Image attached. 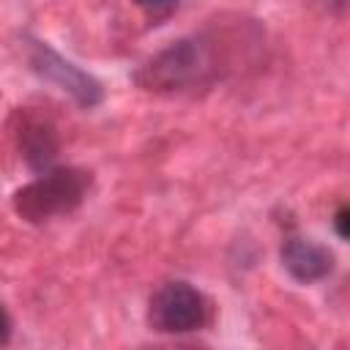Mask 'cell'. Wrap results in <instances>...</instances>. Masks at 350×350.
<instances>
[{"label":"cell","mask_w":350,"mask_h":350,"mask_svg":"<svg viewBox=\"0 0 350 350\" xmlns=\"http://www.w3.org/2000/svg\"><path fill=\"white\" fill-rule=\"evenodd\" d=\"M134 5H139L150 19H167L180 5V0H134Z\"/></svg>","instance_id":"7"},{"label":"cell","mask_w":350,"mask_h":350,"mask_svg":"<svg viewBox=\"0 0 350 350\" xmlns=\"http://www.w3.org/2000/svg\"><path fill=\"white\" fill-rule=\"evenodd\" d=\"M30 68L49 85H55L57 90L68 93L82 109H93L104 101V88L101 82L88 74L85 68H79L74 60L63 57L60 52H55L46 41L30 38Z\"/></svg>","instance_id":"3"},{"label":"cell","mask_w":350,"mask_h":350,"mask_svg":"<svg viewBox=\"0 0 350 350\" xmlns=\"http://www.w3.org/2000/svg\"><path fill=\"white\" fill-rule=\"evenodd\" d=\"M16 145H19V156L33 172H46L49 167H55L60 137L46 118L33 115V112H19Z\"/></svg>","instance_id":"5"},{"label":"cell","mask_w":350,"mask_h":350,"mask_svg":"<svg viewBox=\"0 0 350 350\" xmlns=\"http://www.w3.org/2000/svg\"><path fill=\"white\" fill-rule=\"evenodd\" d=\"M208 317L205 298L189 282L161 284L148 304V325L159 334H189L202 328Z\"/></svg>","instance_id":"4"},{"label":"cell","mask_w":350,"mask_h":350,"mask_svg":"<svg viewBox=\"0 0 350 350\" xmlns=\"http://www.w3.org/2000/svg\"><path fill=\"white\" fill-rule=\"evenodd\" d=\"M347 224H350V211L347 208H339L336 216H334V230H336L339 238H347L350 235V227Z\"/></svg>","instance_id":"8"},{"label":"cell","mask_w":350,"mask_h":350,"mask_svg":"<svg viewBox=\"0 0 350 350\" xmlns=\"http://www.w3.org/2000/svg\"><path fill=\"white\" fill-rule=\"evenodd\" d=\"M208 68L211 66L200 38H178L156 52L145 66H139L134 82L150 93H180L200 85Z\"/></svg>","instance_id":"2"},{"label":"cell","mask_w":350,"mask_h":350,"mask_svg":"<svg viewBox=\"0 0 350 350\" xmlns=\"http://www.w3.org/2000/svg\"><path fill=\"white\" fill-rule=\"evenodd\" d=\"M282 265L295 282L312 284L325 279L334 271L336 257L328 246L314 243L309 238H287L282 243Z\"/></svg>","instance_id":"6"},{"label":"cell","mask_w":350,"mask_h":350,"mask_svg":"<svg viewBox=\"0 0 350 350\" xmlns=\"http://www.w3.org/2000/svg\"><path fill=\"white\" fill-rule=\"evenodd\" d=\"M93 186V175L82 167H49L36 180L14 191V211L30 224L77 211Z\"/></svg>","instance_id":"1"},{"label":"cell","mask_w":350,"mask_h":350,"mask_svg":"<svg viewBox=\"0 0 350 350\" xmlns=\"http://www.w3.org/2000/svg\"><path fill=\"white\" fill-rule=\"evenodd\" d=\"M11 331H14L11 314H8V309L0 304V345H8V339H11Z\"/></svg>","instance_id":"9"}]
</instances>
